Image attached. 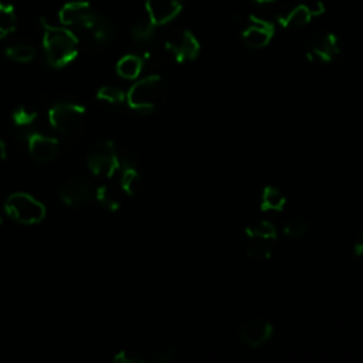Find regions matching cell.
<instances>
[{"instance_id":"obj_1","label":"cell","mask_w":363,"mask_h":363,"mask_svg":"<svg viewBox=\"0 0 363 363\" xmlns=\"http://www.w3.org/2000/svg\"><path fill=\"white\" fill-rule=\"evenodd\" d=\"M43 41L47 61L55 68L69 64L77 57L78 37L69 28L45 24Z\"/></svg>"},{"instance_id":"obj_2","label":"cell","mask_w":363,"mask_h":363,"mask_svg":"<svg viewBox=\"0 0 363 363\" xmlns=\"http://www.w3.org/2000/svg\"><path fill=\"white\" fill-rule=\"evenodd\" d=\"M167 94L164 81L159 75H149L136 81L126 94V102L140 113H150Z\"/></svg>"},{"instance_id":"obj_3","label":"cell","mask_w":363,"mask_h":363,"mask_svg":"<svg viewBox=\"0 0 363 363\" xmlns=\"http://www.w3.org/2000/svg\"><path fill=\"white\" fill-rule=\"evenodd\" d=\"M79 33V37L89 45H105L115 37V27L112 21L92 9H89L74 27Z\"/></svg>"},{"instance_id":"obj_4","label":"cell","mask_w":363,"mask_h":363,"mask_svg":"<svg viewBox=\"0 0 363 363\" xmlns=\"http://www.w3.org/2000/svg\"><path fill=\"white\" fill-rule=\"evenodd\" d=\"M85 119V108L74 102H58L48 111L51 126L62 135H74L79 132Z\"/></svg>"},{"instance_id":"obj_5","label":"cell","mask_w":363,"mask_h":363,"mask_svg":"<svg viewBox=\"0 0 363 363\" xmlns=\"http://www.w3.org/2000/svg\"><path fill=\"white\" fill-rule=\"evenodd\" d=\"M6 213L23 224H35L45 217V207L41 201L27 193H14L4 203Z\"/></svg>"},{"instance_id":"obj_6","label":"cell","mask_w":363,"mask_h":363,"mask_svg":"<svg viewBox=\"0 0 363 363\" xmlns=\"http://www.w3.org/2000/svg\"><path fill=\"white\" fill-rule=\"evenodd\" d=\"M88 167L98 177H111L119 169V155L111 140L95 143L88 153Z\"/></svg>"},{"instance_id":"obj_7","label":"cell","mask_w":363,"mask_h":363,"mask_svg":"<svg viewBox=\"0 0 363 363\" xmlns=\"http://www.w3.org/2000/svg\"><path fill=\"white\" fill-rule=\"evenodd\" d=\"M166 50L179 62L193 61L199 57L200 44L193 33L187 30H177L172 33L164 41Z\"/></svg>"},{"instance_id":"obj_8","label":"cell","mask_w":363,"mask_h":363,"mask_svg":"<svg viewBox=\"0 0 363 363\" xmlns=\"http://www.w3.org/2000/svg\"><path fill=\"white\" fill-rule=\"evenodd\" d=\"M308 58L312 62L326 64L333 61L339 54V43L335 34L322 33L311 38L306 50Z\"/></svg>"},{"instance_id":"obj_9","label":"cell","mask_w":363,"mask_h":363,"mask_svg":"<svg viewBox=\"0 0 363 363\" xmlns=\"http://www.w3.org/2000/svg\"><path fill=\"white\" fill-rule=\"evenodd\" d=\"M250 24L244 28L241 38L250 48H262L269 44L274 35V24L259 16H250Z\"/></svg>"},{"instance_id":"obj_10","label":"cell","mask_w":363,"mask_h":363,"mask_svg":"<svg viewBox=\"0 0 363 363\" xmlns=\"http://www.w3.org/2000/svg\"><path fill=\"white\" fill-rule=\"evenodd\" d=\"M184 0H146V16L155 26H164L182 11Z\"/></svg>"},{"instance_id":"obj_11","label":"cell","mask_w":363,"mask_h":363,"mask_svg":"<svg viewBox=\"0 0 363 363\" xmlns=\"http://www.w3.org/2000/svg\"><path fill=\"white\" fill-rule=\"evenodd\" d=\"M60 197L67 206L84 208L92 200V187L81 179L69 180L60 187Z\"/></svg>"},{"instance_id":"obj_12","label":"cell","mask_w":363,"mask_h":363,"mask_svg":"<svg viewBox=\"0 0 363 363\" xmlns=\"http://www.w3.org/2000/svg\"><path fill=\"white\" fill-rule=\"evenodd\" d=\"M272 325L265 319H251L245 322L240 332V340L250 346V347H258L269 340L272 336Z\"/></svg>"},{"instance_id":"obj_13","label":"cell","mask_w":363,"mask_h":363,"mask_svg":"<svg viewBox=\"0 0 363 363\" xmlns=\"http://www.w3.org/2000/svg\"><path fill=\"white\" fill-rule=\"evenodd\" d=\"M30 155L40 163L51 162L58 150V140L43 133H30L27 138Z\"/></svg>"},{"instance_id":"obj_14","label":"cell","mask_w":363,"mask_h":363,"mask_svg":"<svg viewBox=\"0 0 363 363\" xmlns=\"http://www.w3.org/2000/svg\"><path fill=\"white\" fill-rule=\"evenodd\" d=\"M277 20L279 26H282L284 28L295 30V28L305 27L312 20V14L308 4H298L292 9L281 11Z\"/></svg>"},{"instance_id":"obj_15","label":"cell","mask_w":363,"mask_h":363,"mask_svg":"<svg viewBox=\"0 0 363 363\" xmlns=\"http://www.w3.org/2000/svg\"><path fill=\"white\" fill-rule=\"evenodd\" d=\"M143 68V60L138 54H128L122 57L116 64V72L125 79H135L139 77Z\"/></svg>"},{"instance_id":"obj_16","label":"cell","mask_w":363,"mask_h":363,"mask_svg":"<svg viewBox=\"0 0 363 363\" xmlns=\"http://www.w3.org/2000/svg\"><path fill=\"white\" fill-rule=\"evenodd\" d=\"M156 28L157 26H155L152 23V20L145 16V18H140L138 20L132 28H130V34H132V38L143 45H149L152 44L155 35H156Z\"/></svg>"},{"instance_id":"obj_17","label":"cell","mask_w":363,"mask_h":363,"mask_svg":"<svg viewBox=\"0 0 363 363\" xmlns=\"http://www.w3.org/2000/svg\"><path fill=\"white\" fill-rule=\"evenodd\" d=\"M121 186L119 189L109 184V183H105L102 186H99L96 189V200L101 203V206L109 211H113L116 210L119 206H121V193H119Z\"/></svg>"},{"instance_id":"obj_18","label":"cell","mask_w":363,"mask_h":363,"mask_svg":"<svg viewBox=\"0 0 363 363\" xmlns=\"http://www.w3.org/2000/svg\"><path fill=\"white\" fill-rule=\"evenodd\" d=\"M121 189L123 193L133 196L136 194L142 187V177L139 172L136 170V166H123V170L121 173Z\"/></svg>"},{"instance_id":"obj_19","label":"cell","mask_w":363,"mask_h":363,"mask_svg":"<svg viewBox=\"0 0 363 363\" xmlns=\"http://www.w3.org/2000/svg\"><path fill=\"white\" fill-rule=\"evenodd\" d=\"M286 199L279 189L268 186L264 189L261 196V207L267 211H281L285 207Z\"/></svg>"},{"instance_id":"obj_20","label":"cell","mask_w":363,"mask_h":363,"mask_svg":"<svg viewBox=\"0 0 363 363\" xmlns=\"http://www.w3.org/2000/svg\"><path fill=\"white\" fill-rule=\"evenodd\" d=\"M96 98L111 106H121L126 102V94L113 85H105L96 92Z\"/></svg>"},{"instance_id":"obj_21","label":"cell","mask_w":363,"mask_h":363,"mask_svg":"<svg viewBox=\"0 0 363 363\" xmlns=\"http://www.w3.org/2000/svg\"><path fill=\"white\" fill-rule=\"evenodd\" d=\"M247 235L250 238H255V240H264V241H274V238L277 237V228L274 227V224L271 221L262 220L255 223L254 225L247 228Z\"/></svg>"},{"instance_id":"obj_22","label":"cell","mask_w":363,"mask_h":363,"mask_svg":"<svg viewBox=\"0 0 363 363\" xmlns=\"http://www.w3.org/2000/svg\"><path fill=\"white\" fill-rule=\"evenodd\" d=\"M17 17L14 9L0 1V37H6L16 28Z\"/></svg>"},{"instance_id":"obj_23","label":"cell","mask_w":363,"mask_h":363,"mask_svg":"<svg viewBox=\"0 0 363 363\" xmlns=\"http://www.w3.org/2000/svg\"><path fill=\"white\" fill-rule=\"evenodd\" d=\"M7 57L14 60V61H18V62H28L34 58L35 55V48L30 44H14L11 47L7 48L6 51Z\"/></svg>"},{"instance_id":"obj_24","label":"cell","mask_w":363,"mask_h":363,"mask_svg":"<svg viewBox=\"0 0 363 363\" xmlns=\"http://www.w3.org/2000/svg\"><path fill=\"white\" fill-rule=\"evenodd\" d=\"M11 119L17 126H30L35 122L37 112L27 105H21L13 111Z\"/></svg>"},{"instance_id":"obj_25","label":"cell","mask_w":363,"mask_h":363,"mask_svg":"<svg viewBox=\"0 0 363 363\" xmlns=\"http://www.w3.org/2000/svg\"><path fill=\"white\" fill-rule=\"evenodd\" d=\"M308 230H309L308 223L301 218H294L288 221L284 227V233L291 238H301L308 233Z\"/></svg>"},{"instance_id":"obj_26","label":"cell","mask_w":363,"mask_h":363,"mask_svg":"<svg viewBox=\"0 0 363 363\" xmlns=\"http://www.w3.org/2000/svg\"><path fill=\"white\" fill-rule=\"evenodd\" d=\"M271 252V241L255 240V244L250 247L248 257L251 258H267Z\"/></svg>"},{"instance_id":"obj_27","label":"cell","mask_w":363,"mask_h":363,"mask_svg":"<svg viewBox=\"0 0 363 363\" xmlns=\"http://www.w3.org/2000/svg\"><path fill=\"white\" fill-rule=\"evenodd\" d=\"M113 360L118 363H142L143 362V359L139 354H136L135 352H128V350L119 352L113 357Z\"/></svg>"},{"instance_id":"obj_28","label":"cell","mask_w":363,"mask_h":363,"mask_svg":"<svg viewBox=\"0 0 363 363\" xmlns=\"http://www.w3.org/2000/svg\"><path fill=\"white\" fill-rule=\"evenodd\" d=\"M308 7H309V10H311L312 17L320 16V14L325 11V6H323V3H322V1H318V0L311 1V3L308 4Z\"/></svg>"},{"instance_id":"obj_29","label":"cell","mask_w":363,"mask_h":363,"mask_svg":"<svg viewBox=\"0 0 363 363\" xmlns=\"http://www.w3.org/2000/svg\"><path fill=\"white\" fill-rule=\"evenodd\" d=\"M174 353H173V349H166V350H162L157 356H155V362H159V363H167L173 359Z\"/></svg>"},{"instance_id":"obj_30","label":"cell","mask_w":363,"mask_h":363,"mask_svg":"<svg viewBox=\"0 0 363 363\" xmlns=\"http://www.w3.org/2000/svg\"><path fill=\"white\" fill-rule=\"evenodd\" d=\"M353 254L354 255H362L363 254V231L357 235L354 244H353Z\"/></svg>"},{"instance_id":"obj_31","label":"cell","mask_w":363,"mask_h":363,"mask_svg":"<svg viewBox=\"0 0 363 363\" xmlns=\"http://www.w3.org/2000/svg\"><path fill=\"white\" fill-rule=\"evenodd\" d=\"M7 156V150H6V145L3 140H0V160H4Z\"/></svg>"},{"instance_id":"obj_32","label":"cell","mask_w":363,"mask_h":363,"mask_svg":"<svg viewBox=\"0 0 363 363\" xmlns=\"http://www.w3.org/2000/svg\"><path fill=\"white\" fill-rule=\"evenodd\" d=\"M255 4H259V6H269V4H274L275 0H252Z\"/></svg>"},{"instance_id":"obj_33","label":"cell","mask_w":363,"mask_h":363,"mask_svg":"<svg viewBox=\"0 0 363 363\" xmlns=\"http://www.w3.org/2000/svg\"><path fill=\"white\" fill-rule=\"evenodd\" d=\"M1 221H3V220H1V217H0V224H1Z\"/></svg>"}]
</instances>
